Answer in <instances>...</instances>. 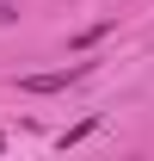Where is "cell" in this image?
<instances>
[{
  "instance_id": "obj_1",
  "label": "cell",
  "mask_w": 154,
  "mask_h": 161,
  "mask_svg": "<svg viewBox=\"0 0 154 161\" xmlns=\"http://www.w3.org/2000/svg\"><path fill=\"white\" fill-rule=\"evenodd\" d=\"M86 75V62H68V68H49V75H25L19 87L25 93H56V87H68V80H80Z\"/></svg>"
},
{
  "instance_id": "obj_2",
  "label": "cell",
  "mask_w": 154,
  "mask_h": 161,
  "mask_svg": "<svg viewBox=\"0 0 154 161\" xmlns=\"http://www.w3.org/2000/svg\"><path fill=\"white\" fill-rule=\"evenodd\" d=\"M0 19H13V0H0Z\"/></svg>"
}]
</instances>
